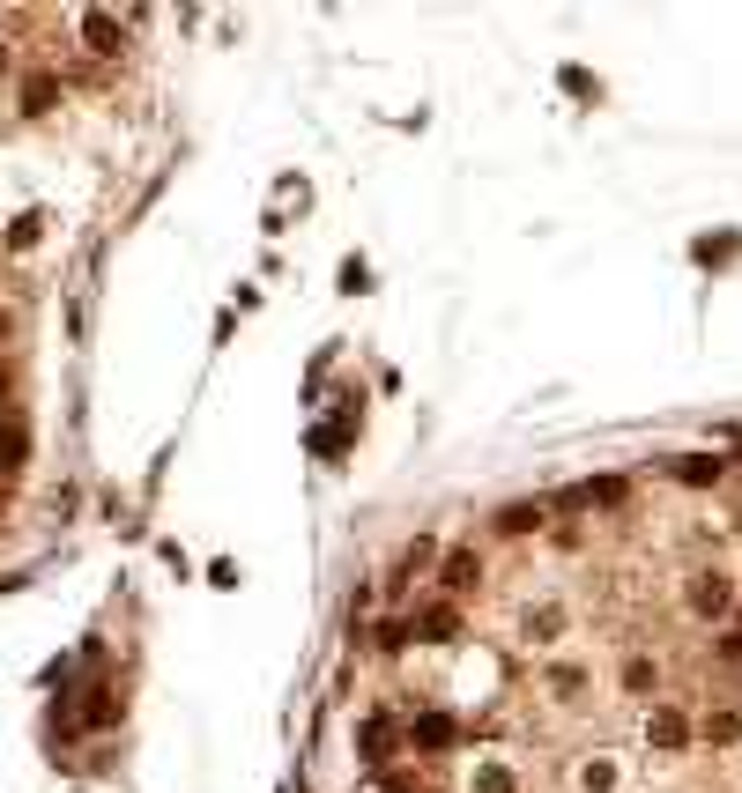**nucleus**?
Listing matches in <instances>:
<instances>
[{"label": "nucleus", "instance_id": "4", "mask_svg": "<svg viewBox=\"0 0 742 793\" xmlns=\"http://www.w3.org/2000/svg\"><path fill=\"white\" fill-rule=\"evenodd\" d=\"M549 690H556V697H580V667L556 660V667H549Z\"/></svg>", "mask_w": 742, "mask_h": 793}, {"label": "nucleus", "instance_id": "2", "mask_svg": "<svg viewBox=\"0 0 742 793\" xmlns=\"http://www.w3.org/2000/svg\"><path fill=\"white\" fill-rule=\"evenodd\" d=\"M691 601H698V608H706V616H728L735 586H728V578H698V586H691Z\"/></svg>", "mask_w": 742, "mask_h": 793}, {"label": "nucleus", "instance_id": "1", "mask_svg": "<svg viewBox=\"0 0 742 793\" xmlns=\"http://www.w3.org/2000/svg\"><path fill=\"white\" fill-rule=\"evenodd\" d=\"M646 742L683 749V742H691V719H683V712H653V719H646Z\"/></svg>", "mask_w": 742, "mask_h": 793}, {"label": "nucleus", "instance_id": "3", "mask_svg": "<svg viewBox=\"0 0 742 793\" xmlns=\"http://www.w3.org/2000/svg\"><path fill=\"white\" fill-rule=\"evenodd\" d=\"M468 578H476V556H468V549H461V556H453V563H446V593H461V586H468Z\"/></svg>", "mask_w": 742, "mask_h": 793}, {"label": "nucleus", "instance_id": "5", "mask_svg": "<svg viewBox=\"0 0 742 793\" xmlns=\"http://www.w3.org/2000/svg\"><path fill=\"white\" fill-rule=\"evenodd\" d=\"M0 467H23V430H0Z\"/></svg>", "mask_w": 742, "mask_h": 793}]
</instances>
